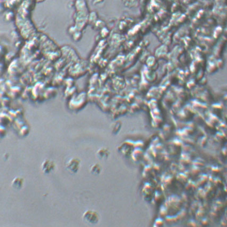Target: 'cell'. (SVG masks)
Masks as SVG:
<instances>
[{"instance_id":"cell-2","label":"cell","mask_w":227,"mask_h":227,"mask_svg":"<svg viewBox=\"0 0 227 227\" xmlns=\"http://www.w3.org/2000/svg\"><path fill=\"white\" fill-rule=\"evenodd\" d=\"M80 160L78 159L72 158L68 162L67 168L70 172L76 173L78 171L80 168Z\"/></svg>"},{"instance_id":"cell-1","label":"cell","mask_w":227,"mask_h":227,"mask_svg":"<svg viewBox=\"0 0 227 227\" xmlns=\"http://www.w3.org/2000/svg\"><path fill=\"white\" fill-rule=\"evenodd\" d=\"M83 220L88 223L96 224L98 221V215L93 210L86 211L83 215Z\"/></svg>"},{"instance_id":"cell-3","label":"cell","mask_w":227,"mask_h":227,"mask_svg":"<svg viewBox=\"0 0 227 227\" xmlns=\"http://www.w3.org/2000/svg\"><path fill=\"white\" fill-rule=\"evenodd\" d=\"M100 166L98 164L93 165L90 169V172L94 175H98L100 172Z\"/></svg>"}]
</instances>
